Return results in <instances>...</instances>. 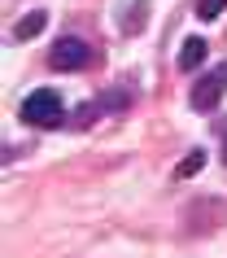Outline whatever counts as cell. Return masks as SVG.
I'll use <instances>...</instances> for the list:
<instances>
[{
    "instance_id": "obj_7",
    "label": "cell",
    "mask_w": 227,
    "mask_h": 258,
    "mask_svg": "<svg viewBox=\"0 0 227 258\" xmlns=\"http://www.w3.org/2000/svg\"><path fill=\"white\" fill-rule=\"evenodd\" d=\"M223 9H227V0H197V18L201 22H214Z\"/></svg>"
},
{
    "instance_id": "obj_1",
    "label": "cell",
    "mask_w": 227,
    "mask_h": 258,
    "mask_svg": "<svg viewBox=\"0 0 227 258\" xmlns=\"http://www.w3.org/2000/svg\"><path fill=\"white\" fill-rule=\"evenodd\" d=\"M22 122L27 127H61L66 122V101L53 88H35V92L22 101Z\"/></svg>"
},
{
    "instance_id": "obj_2",
    "label": "cell",
    "mask_w": 227,
    "mask_h": 258,
    "mask_svg": "<svg viewBox=\"0 0 227 258\" xmlns=\"http://www.w3.org/2000/svg\"><path fill=\"white\" fill-rule=\"evenodd\" d=\"M223 92H227V61H218L214 70H205V75L197 79V88H192V109H201V114L218 109Z\"/></svg>"
},
{
    "instance_id": "obj_8",
    "label": "cell",
    "mask_w": 227,
    "mask_h": 258,
    "mask_svg": "<svg viewBox=\"0 0 227 258\" xmlns=\"http://www.w3.org/2000/svg\"><path fill=\"white\" fill-rule=\"evenodd\" d=\"M223 162H227V149H223Z\"/></svg>"
},
{
    "instance_id": "obj_5",
    "label": "cell",
    "mask_w": 227,
    "mask_h": 258,
    "mask_svg": "<svg viewBox=\"0 0 227 258\" xmlns=\"http://www.w3.org/2000/svg\"><path fill=\"white\" fill-rule=\"evenodd\" d=\"M44 27H48V14H44V9H35V14H27V18L14 27V40H35Z\"/></svg>"
},
{
    "instance_id": "obj_6",
    "label": "cell",
    "mask_w": 227,
    "mask_h": 258,
    "mask_svg": "<svg viewBox=\"0 0 227 258\" xmlns=\"http://www.w3.org/2000/svg\"><path fill=\"white\" fill-rule=\"evenodd\" d=\"M201 166H205V149H192V153L184 158V162L175 166V179H192V175L201 171Z\"/></svg>"
},
{
    "instance_id": "obj_4",
    "label": "cell",
    "mask_w": 227,
    "mask_h": 258,
    "mask_svg": "<svg viewBox=\"0 0 227 258\" xmlns=\"http://www.w3.org/2000/svg\"><path fill=\"white\" fill-rule=\"evenodd\" d=\"M205 53H210V48H205V40H201V35H188L184 48H179V70H197L201 61H205Z\"/></svg>"
},
{
    "instance_id": "obj_3",
    "label": "cell",
    "mask_w": 227,
    "mask_h": 258,
    "mask_svg": "<svg viewBox=\"0 0 227 258\" xmlns=\"http://www.w3.org/2000/svg\"><path fill=\"white\" fill-rule=\"evenodd\" d=\"M88 61H92V48L83 40H74V35H66V40L53 48V66L57 70H83Z\"/></svg>"
}]
</instances>
